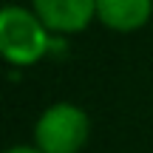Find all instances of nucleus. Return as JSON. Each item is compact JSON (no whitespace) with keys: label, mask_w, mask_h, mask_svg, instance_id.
<instances>
[{"label":"nucleus","mask_w":153,"mask_h":153,"mask_svg":"<svg viewBox=\"0 0 153 153\" xmlns=\"http://www.w3.org/2000/svg\"><path fill=\"white\" fill-rule=\"evenodd\" d=\"M48 45H51L48 28L31 9H23L14 3L0 9V51L14 68L40 62Z\"/></svg>","instance_id":"f257e3e1"},{"label":"nucleus","mask_w":153,"mask_h":153,"mask_svg":"<svg viewBox=\"0 0 153 153\" xmlns=\"http://www.w3.org/2000/svg\"><path fill=\"white\" fill-rule=\"evenodd\" d=\"M91 136V116L74 102H54L34 122V145L43 153H79Z\"/></svg>","instance_id":"f03ea898"},{"label":"nucleus","mask_w":153,"mask_h":153,"mask_svg":"<svg viewBox=\"0 0 153 153\" xmlns=\"http://www.w3.org/2000/svg\"><path fill=\"white\" fill-rule=\"evenodd\" d=\"M31 11L48 31L74 34L97 17V0H31Z\"/></svg>","instance_id":"7ed1b4c3"},{"label":"nucleus","mask_w":153,"mask_h":153,"mask_svg":"<svg viewBox=\"0 0 153 153\" xmlns=\"http://www.w3.org/2000/svg\"><path fill=\"white\" fill-rule=\"evenodd\" d=\"M153 14V0H97V20L114 31H136Z\"/></svg>","instance_id":"20e7f679"},{"label":"nucleus","mask_w":153,"mask_h":153,"mask_svg":"<svg viewBox=\"0 0 153 153\" xmlns=\"http://www.w3.org/2000/svg\"><path fill=\"white\" fill-rule=\"evenodd\" d=\"M3 153H43L37 148V145H11V148H6Z\"/></svg>","instance_id":"39448f33"}]
</instances>
